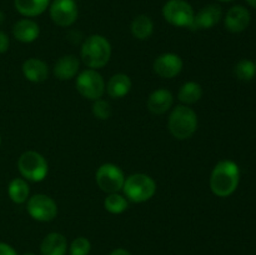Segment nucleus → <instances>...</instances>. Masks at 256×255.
<instances>
[{"instance_id":"f257e3e1","label":"nucleus","mask_w":256,"mask_h":255,"mask_svg":"<svg viewBox=\"0 0 256 255\" xmlns=\"http://www.w3.org/2000/svg\"><path fill=\"white\" fill-rule=\"evenodd\" d=\"M210 189L219 198L234 194L240 182V169L232 160H222L212 169L210 175Z\"/></svg>"},{"instance_id":"f03ea898","label":"nucleus","mask_w":256,"mask_h":255,"mask_svg":"<svg viewBox=\"0 0 256 255\" xmlns=\"http://www.w3.org/2000/svg\"><path fill=\"white\" fill-rule=\"evenodd\" d=\"M80 56L89 69H102L109 62L112 56V44L102 35H90L82 42Z\"/></svg>"},{"instance_id":"7ed1b4c3","label":"nucleus","mask_w":256,"mask_h":255,"mask_svg":"<svg viewBox=\"0 0 256 255\" xmlns=\"http://www.w3.org/2000/svg\"><path fill=\"white\" fill-rule=\"evenodd\" d=\"M168 129L178 140H186L198 129V115L188 105H178L172 110L168 119Z\"/></svg>"},{"instance_id":"20e7f679","label":"nucleus","mask_w":256,"mask_h":255,"mask_svg":"<svg viewBox=\"0 0 256 255\" xmlns=\"http://www.w3.org/2000/svg\"><path fill=\"white\" fill-rule=\"evenodd\" d=\"M124 196L132 202H145L152 199L156 192V182L152 176L142 172L132 174L125 178L122 186Z\"/></svg>"},{"instance_id":"39448f33","label":"nucleus","mask_w":256,"mask_h":255,"mask_svg":"<svg viewBox=\"0 0 256 255\" xmlns=\"http://www.w3.org/2000/svg\"><path fill=\"white\" fill-rule=\"evenodd\" d=\"M18 169L22 179L32 182H42L49 172L46 159L35 150H28L20 155Z\"/></svg>"},{"instance_id":"423d86ee","label":"nucleus","mask_w":256,"mask_h":255,"mask_svg":"<svg viewBox=\"0 0 256 255\" xmlns=\"http://www.w3.org/2000/svg\"><path fill=\"white\" fill-rule=\"evenodd\" d=\"M76 90L82 98L88 100L102 99L105 92V80L98 70L86 69L78 74Z\"/></svg>"},{"instance_id":"0eeeda50","label":"nucleus","mask_w":256,"mask_h":255,"mask_svg":"<svg viewBox=\"0 0 256 255\" xmlns=\"http://www.w3.org/2000/svg\"><path fill=\"white\" fill-rule=\"evenodd\" d=\"M162 16L178 28H192L195 12L186 0H168L162 6Z\"/></svg>"},{"instance_id":"6e6552de","label":"nucleus","mask_w":256,"mask_h":255,"mask_svg":"<svg viewBox=\"0 0 256 255\" xmlns=\"http://www.w3.org/2000/svg\"><path fill=\"white\" fill-rule=\"evenodd\" d=\"M95 180L100 189L106 194L119 192L122 190L125 182L124 172L112 162H105L98 168Z\"/></svg>"},{"instance_id":"1a4fd4ad","label":"nucleus","mask_w":256,"mask_h":255,"mask_svg":"<svg viewBox=\"0 0 256 255\" xmlns=\"http://www.w3.org/2000/svg\"><path fill=\"white\" fill-rule=\"evenodd\" d=\"M26 210L30 216L40 222H52L58 215V205L52 196L35 194L26 202Z\"/></svg>"},{"instance_id":"9d476101","label":"nucleus","mask_w":256,"mask_h":255,"mask_svg":"<svg viewBox=\"0 0 256 255\" xmlns=\"http://www.w3.org/2000/svg\"><path fill=\"white\" fill-rule=\"evenodd\" d=\"M49 12L52 22L62 28H68L74 24L79 15L75 0H54L50 4Z\"/></svg>"},{"instance_id":"9b49d317","label":"nucleus","mask_w":256,"mask_h":255,"mask_svg":"<svg viewBox=\"0 0 256 255\" xmlns=\"http://www.w3.org/2000/svg\"><path fill=\"white\" fill-rule=\"evenodd\" d=\"M182 60L174 52H164L154 60L152 69L158 76L162 79H172L182 70Z\"/></svg>"},{"instance_id":"f8f14e48","label":"nucleus","mask_w":256,"mask_h":255,"mask_svg":"<svg viewBox=\"0 0 256 255\" xmlns=\"http://www.w3.org/2000/svg\"><path fill=\"white\" fill-rule=\"evenodd\" d=\"M250 12L242 5H234L228 10L224 18V25L228 32H242L250 24Z\"/></svg>"},{"instance_id":"ddd939ff","label":"nucleus","mask_w":256,"mask_h":255,"mask_svg":"<svg viewBox=\"0 0 256 255\" xmlns=\"http://www.w3.org/2000/svg\"><path fill=\"white\" fill-rule=\"evenodd\" d=\"M222 18V10L219 5L210 4L204 6L195 14L194 22L192 25V29L195 30H206L212 29V26L218 24Z\"/></svg>"},{"instance_id":"4468645a","label":"nucleus","mask_w":256,"mask_h":255,"mask_svg":"<svg viewBox=\"0 0 256 255\" xmlns=\"http://www.w3.org/2000/svg\"><path fill=\"white\" fill-rule=\"evenodd\" d=\"M174 102V96L168 89H156L149 95L146 106L150 112L155 115H162L169 112Z\"/></svg>"},{"instance_id":"2eb2a0df","label":"nucleus","mask_w":256,"mask_h":255,"mask_svg":"<svg viewBox=\"0 0 256 255\" xmlns=\"http://www.w3.org/2000/svg\"><path fill=\"white\" fill-rule=\"evenodd\" d=\"M40 28L36 22L29 18H24V19L18 20L12 26V35L15 39L20 42H35L39 38Z\"/></svg>"},{"instance_id":"dca6fc26","label":"nucleus","mask_w":256,"mask_h":255,"mask_svg":"<svg viewBox=\"0 0 256 255\" xmlns=\"http://www.w3.org/2000/svg\"><path fill=\"white\" fill-rule=\"evenodd\" d=\"M69 245L66 238L56 232H49L40 244L42 255H66Z\"/></svg>"},{"instance_id":"f3484780","label":"nucleus","mask_w":256,"mask_h":255,"mask_svg":"<svg viewBox=\"0 0 256 255\" xmlns=\"http://www.w3.org/2000/svg\"><path fill=\"white\" fill-rule=\"evenodd\" d=\"M80 69V62L75 55H64L60 58L54 65V72L55 78L59 80H70L75 78L79 72Z\"/></svg>"},{"instance_id":"a211bd4d","label":"nucleus","mask_w":256,"mask_h":255,"mask_svg":"<svg viewBox=\"0 0 256 255\" xmlns=\"http://www.w3.org/2000/svg\"><path fill=\"white\" fill-rule=\"evenodd\" d=\"M22 74L29 82H42L49 76V66L46 62L38 58H30L22 64Z\"/></svg>"},{"instance_id":"6ab92c4d","label":"nucleus","mask_w":256,"mask_h":255,"mask_svg":"<svg viewBox=\"0 0 256 255\" xmlns=\"http://www.w3.org/2000/svg\"><path fill=\"white\" fill-rule=\"evenodd\" d=\"M132 86V82L129 75L124 74V72H118V74L112 75L108 84L105 85V92L112 99H120L129 94Z\"/></svg>"},{"instance_id":"aec40b11","label":"nucleus","mask_w":256,"mask_h":255,"mask_svg":"<svg viewBox=\"0 0 256 255\" xmlns=\"http://www.w3.org/2000/svg\"><path fill=\"white\" fill-rule=\"evenodd\" d=\"M15 9L25 18L42 15L49 8L50 0H14Z\"/></svg>"},{"instance_id":"412c9836","label":"nucleus","mask_w":256,"mask_h":255,"mask_svg":"<svg viewBox=\"0 0 256 255\" xmlns=\"http://www.w3.org/2000/svg\"><path fill=\"white\" fill-rule=\"evenodd\" d=\"M8 195L10 200L15 204H24L30 198L29 184L22 178H15L9 182L8 186Z\"/></svg>"},{"instance_id":"4be33fe9","label":"nucleus","mask_w":256,"mask_h":255,"mask_svg":"<svg viewBox=\"0 0 256 255\" xmlns=\"http://www.w3.org/2000/svg\"><path fill=\"white\" fill-rule=\"evenodd\" d=\"M132 36L136 38L138 40H146L152 36L154 32V22L152 18L148 15H138L132 22Z\"/></svg>"},{"instance_id":"5701e85b","label":"nucleus","mask_w":256,"mask_h":255,"mask_svg":"<svg viewBox=\"0 0 256 255\" xmlns=\"http://www.w3.org/2000/svg\"><path fill=\"white\" fill-rule=\"evenodd\" d=\"M202 96V89L200 84L195 82H186L180 86L178 92V99L182 105H192L199 102Z\"/></svg>"},{"instance_id":"b1692460","label":"nucleus","mask_w":256,"mask_h":255,"mask_svg":"<svg viewBox=\"0 0 256 255\" xmlns=\"http://www.w3.org/2000/svg\"><path fill=\"white\" fill-rule=\"evenodd\" d=\"M129 200L119 192L108 194L104 200V208L110 214H122L129 208Z\"/></svg>"},{"instance_id":"393cba45","label":"nucleus","mask_w":256,"mask_h":255,"mask_svg":"<svg viewBox=\"0 0 256 255\" xmlns=\"http://www.w3.org/2000/svg\"><path fill=\"white\" fill-rule=\"evenodd\" d=\"M235 75L239 80L242 82H250L255 78L256 75V66L255 62L249 59H242L235 65Z\"/></svg>"},{"instance_id":"a878e982","label":"nucleus","mask_w":256,"mask_h":255,"mask_svg":"<svg viewBox=\"0 0 256 255\" xmlns=\"http://www.w3.org/2000/svg\"><path fill=\"white\" fill-rule=\"evenodd\" d=\"M69 255H89L92 252V242L88 238L78 236L70 242Z\"/></svg>"},{"instance_id":"bb28decb","label":"nucleus","mask_w":256,"mask_h":255,"mask_svg":"<svg viewBox=\"0 0 256 255\" xmlns=\"http://www.w3.org/2000/svg\"><path fill=\"white\" fill-rule=\"evenodd\" d=\"M92 114H94V116L96 119L106 120L112 115V106L104 99L94 100V104H92Z\"/></svg>"},{"instance_id":"cd10ccee","label":"nucleus","mask_w":256,"mask_h":255,"mask_svg":"<svg viewBox=\"0 0 256 255\" xmlns=\"http://www.w3.org/2000/svg\"><path fill=\"white\" fill-rule=\"evenodd\" d=\"M9 45H10L9 36H8L2 30H0V54L6 52L8 49H9Z\"/></svg>"},{"instance_id":"c85d7f7f","label":"nucleus","mask_w":256,"mask_h":255,"mask_svg":"<svg viewBox=\"0 0 256 255\" xmlns=\"http://www.w3.org/2000/svg\"><path fill=\"white\" fill-rule=\"evenodd\" d=\"M0 255H19L12 245L6 242H0Z\"/></svg>"},{"instance_id":"c756f323","label":"nucleus","mask_w":256,"mask_h":255,"mask_svg":"<svg viewBox=\"0 0 256 255\" xmlns=\"http://www.w3.org/2000/svg\"><path fill=\"white\" fill-rule=\"evenodd\" d=\"M109 255H132L129 250L124 249V248H116V249L112 250Z\"/></svg>"},{"instance_id":"7c9ffc66","label":"nucleus","mask_w":256,"mask_h":255,"mask_svg":"<svg viewBox=\"0 0 256 255\" xmlns=\"http://www.w3.org/2000/svg\"><path fill=\"white\" fill-rule=\"evenodd\" d=\"M245 2H246L248 4L250 5V6L254 8V9H256V0H245Z\"/></svg>"},{"instance_id":"2f4dec72","label":"nucleus","mask_w":256,"mask_h":255,"mask_svg":"<svg viewBox=\"0 0 256 255\" xmlns=\"http://www.w3.org/2000/svg\"><path fill=\"white\" fill-rule=\"evenodd\" d=\"M4 20H5V15H4V12H2V10H0V25H2V22H4Z\"/></svg>"},{"instance_id":"473e14b6","label":"nucleus","mask_w":256,"mask_h":255,"mask_svg":"<svg viewBox=\"0 0 256 255\" xmlns=\"http://www.w3.org/2000/svg\"><path fill=\"white\" fill-rule=\"evenodd\" d=\"M24 255H36V254H34V252H25Z\"/></svg>"},{"instance_id":"72a5a7b5","label":"nucleus","mask_w":256,"mask_h":255,"mask_svg":"<svg viewBox=\"0 0 256 255\" xmlns=\"http://www.w3.org/2000/svg\"><path fill=\"white\" fill-rule=\"evenodd\" d=\"M220 2H232V0H220Z\"/></svg>"},{"instance_id":"f704fd0d","label":"nucleus","mask_w":256,"mask_h":255,"mask_svg":"<svg viewBox=\"0 0 256 255\" xmlns=\"http://www.w3.org/2000/svg\"><path fill=\"white\" fill-rule=\"evenodd\" d=\"M0 145H2V136H0Z\"/></svg>"},{"instance_id":"c9c22d12","label":"nucleus","mask_w":256,"mask_h":255,"mask_svg":"<svg viewBox=\"0 0 256 255\" xmlns=\"http://www.w3.org/2000/svg\"><path fill=\"white\" fill-rule=\"evenodd\" d=\"M255 66H256V62H255Z\"/></svg>"}]
</instances>
